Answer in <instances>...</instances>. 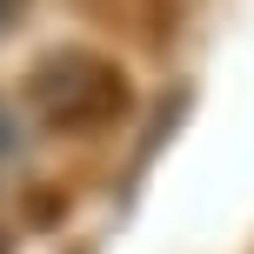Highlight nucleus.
Listing matches in <instances>:
<instances>
[{"instance_id":"f257e3e1","label":"nucleus","mask_w":254,"mask_h":254,"mask_svg":"<svg viewBox=\"0 0 254 254\" xmlns=\"http://www.w3.org/2000/svg\"><path fill=\"white\" fill-rule=\"evenodd\" d=\"M27 107L61 134H87L127 107V80L114 74L107 54H54L27 74Z\"/></svg>"},{"instance_id":"f03ea898","label":"nucleus","mask_w":254,"mask_h":254,"mask_svg":"<svg viewBox=\"0 0 254 254\" xmlns=\"http://www.w3.org/2000/svg\"><path fill=\"white\" fill-rule=\"evenodd\" d=\"M20 13H27V0H0V34H13V27H20Z\"/></svg>"},{"instance_id":"7ed1b4c3","label":"nucleus","mask_w":254,"mask_h":254,"mask_svg":"<svg viewBox=\"0 0 254 254\" xmlns=\"http://www.w3.org/2000/svg\"><path fill=\"white\" fill-rule=\"evenodd\" d=\"M7 147H13V114L0 107V161H7Z\"/></svg>"},{"instance_id":"20e7f679","label":"nucleus","mask_w":254,"mask_h":254,"mask_svg":"<svg viewBox=\"0 0 254 254\" xmlns=\"http://www.w3.org/2000/svg\"><path fill=\"white\" fill-rule=\"evenodd\" d=\"M0 254H7V234H0Z\"/></svg>"}]
</instances>
